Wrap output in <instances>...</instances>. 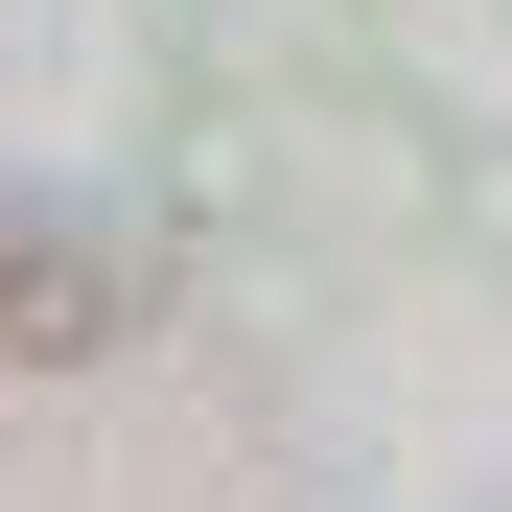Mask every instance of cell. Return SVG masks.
<instances>
[{
	"mask_svg": "<svg viewBox=\"0 0 512 512\" xmlns=\"http://www.w3.org/2000/svg\"><path fill=\"white\" fill-rule=\"evenodd\" d=\"M117 326H140V256H117V233L0 210V350H117Z\"/></svg>",
	"mask_w": 512,
	"mask_h": 512,
	"instance_id": "cell-1",
	"label": "cell"
}]
</instances>
